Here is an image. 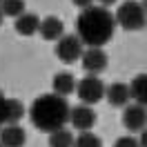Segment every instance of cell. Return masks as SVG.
<instances>
[{
  "instance_id": "obj_1",
  "label": "cell",
  "mask_w": 147,
  "mask_h": 147,
  "mask_svg": "<svg viewBox=\"0 0 147 147\" xmlns=\"http://www.w3.org/2000/svg\"><path fill=\"white\" fill-rule=\"evenodd\" d=\"M116 20L107 7L92 5L87 9H80L76 18V36L87 47H105L114 38Z\"/></svg>"
},
{
  "instance_id": "obj_2",
  "label": "cell",
  "mask_w": 147,
  "mask_h": 147,
  "mask_svg": "<svg viewBox=\"0 0 147 147\" xmlns=\"http://www.w3.org/2000/svg\"><path fill=\"white\" fill-rule=\"evenodd\" d=\"M69 109L71 107H69L67 98L58 96V94H42L31 102L29 118L34 123V127L51 134L69 123Z\"/></svg>"
},
{
  "instance_id": "obj_3",
  "label": "cell",
  "mask_w": 147,
  "mask_h": 147,
  "mask_svg": "<svg viewBox=\"0 0 147 147\" xmlns=\"http://www.w3.org/2000/svg\"><path fill=\"white\" fill-rule=\"evenodd\" d=\"M114 20H116V25H120L125 31H140V29L147 27V13H145V9H143V5L136 2V0H125L118 9H116Z\"/></svg>"
},
{
  "instance_id": "obj_4",
  "label": "cell",
  "mask_w": 147,
  "mask_h": 147,
  "mask_svg": "<svg viewBox=\"0 0 147 147\" xmlns=\"http://www.w3.org/2000/svg\"><path fill=\"white\" fill-rule=\"evenodd\" d=\"M76 94H78V98L83 105H96V102H100L105 98V85L98 76H85L83 80H78L76 83Z\"/></svg>"
},
{
  "instance_id": "obj_5",
  "label": "cell",
  "mask_w": 147,
  "mask_h": 147,
  "mask_svg": "<svg viewBox=\"0 0 147 147\" xmlns=\"http://www.w3.org/2000/svg\"><path fill=\"white\" fill-rule=\"evenodd\" d=\"M83 42L76 34H69V36H63L56 40V56L60 58V63L65 65H71L76 60H80L83 56Z\"/></svg>"
},
{
  "instance_id": "obj_6",
  "label": "cell",
  "mask_w": 147,
  "mask_h": 147,
  "mask_svg": "<svg viewBox=\"0 0 147 147\" xmlns=\"http://www.w3.org/2000/svg\"><path fill=\"white\" fill-rule=\"evenodd\" d=\"M123 125H125L131 134L143 131V129L147 127V107L136 105V102L125 105V107H123Z\"/></svg>"
},
{
  "instance_id": "obj_7",
  "label": "cell",
  "mask_w": 147,
  "mask_h": 147,
  "mask_svg": "<svg viewBox=\"0 0 147 147\" xmlns=\"http://www.w3.org/2000/svg\"><path fill=\"white\" fill-rule=\"evenodd\" d=\"M80 63H83L85 71L96 76L107 69V54L102 51V47H87L80 56Z\"/></svg>"
},
{
  "instance_id": "obj_8",
  "label": "cell",
  "mask_w": 147,
  "mask_h": 147,
  "mask_svg": "<svg viewBox=\"0 0 147 147\" xmlns=\"http://www.w3.org/2000/svg\"><path fill=\"white\" fill-rule=\"evenodd\" d=\"M69 123H71L74 129L78 131H89V129L96 125V111L89 107V105H76L69 109Z\"/></svg>"
},
{
  "instance_id": "obj_9",
  "label": "cell",
  "mask_w": 147,
  "mask_h": 147,
  "mask_svg": "<svg viewBox=\"0 0 147 147\" xmlns=\"http://www.w3.org/2000/svg\"><path fill=\"white\" fill-rule=\"evenodd\" d=\"M27 131L20 125H5L0 129V145L2 147H25Z\"/></svg>"
},
{
  "instance_id": "obj_10",
  "label": "cell",
  "mask_w": 147,
  "mask_h": 147,
  "mask_svg": "<svg viewBox=\"0 0 147 147\" xmlns=\"http://www.w3.org/2000/svg\"><path fill=\"white\" fill-rule=\"evenodd\" d=\"M38 34L45 40H58V38L65 36V25L58 16H47V18H40Z\"/></svg>"
},
{
  "instance_id": "obj_11",
  "label": "cell",
  "mask_w": 147,
  "mask_h": 147,
  "mask_svg": "<svg viewBox=\"0 0 147 147\" xmlns=\"http://www.w3.org/2000/svg\"><path fill=\"white\" fill-rule=\"evenodd\" d=\"M105 96H107L109 105H114V107H125L131 100L127 83H111L109 87H105Z\"/></svg>"
},
{
  "instance_id": "obj_12",
  "label": "cell",
  "mask_w": 147,
  "mask_h": 147,
  "mask_svg": "<svg viewBox=\"0 0 147 147\" xmlns=\"http://www.w3.org/2000/svg\"><path fill=\"white\" fill-rule=\"evenodd\" d=\"M127 87H129V98L136 105L147 107V74H138Z\"/></svg>"
},
{
  "instance_id": "obj_13",
  "label": "cell",
  "mask_w": 147,
  "mask_h": 147,
  "mask_svg": "<svg viewBox=\"0 0 147 147\" xmlns=\"http://www.w3.org/2000/svg\"><path fill=\"white\" fill-rule=\"evenodd\" d=\"M13 27H16V31H18L20 36H34V34H38V27H40V18H38L36 13H22V16H18V18L13 20Z\"/></svg>"
},
{
  "instance_id": "obj_14",
  "label": "cell",
  "mask_w": 147,
  "mask_h": 147,
  "mask_svg": "<svg viewBox=\"0 0 147 147\" xmlns=\"http://www.w3.org/2000/svg\"><path fill=\"white\" fill-rule=\"evenodd\" d=\"M76 78H74L71 74H67V71H60V74H56L54 76V94H58V96H63V98H67L69 94L76 92Z\"/></svg>"
},
{
  "instance_id": "obj_15",
  "label": "cell",
  "mask_w": 147,
  "mask_h": 147,
  "mask_svg": "<svg viewBox=\"0 0 147 147\" xmlns=\"http://www.w3.org/2000/svg\"><path fill=\"white\" fill-rule=\"evenodd\" d=\"M49 147H74V134L69 131V129H56V131H51L49 134Z\"/></svg>"
},
{
  "instance_id": "obj_16",
  "label": "cell",
  "mask_w": 147,
  "mask_h": 147,
  "mask_svg": "<svg viewBox=\"0 0 147 147\" xmlns=\"http://www.w3.org/2000/svg\"><path fill=\"white\" fill-rule=\"evenodd\" d=\"M74 147H102V140L98 134L89 131H80L78 136H74Z\"/></svg>"
},
{
  "instance_id": "obj_17",
  "label": "cell",
  "mask_w": 147,
  "mask_h": 147,
  "mask_svg": "<svg viewBox=\"0 0 147 147\" xmlns=\"http://www.w3.org/2000/svg\"><path fill=\"white\" fill-rule=\"evenodd\" d=\"M0 11H2V16L18 18V16L25 13V0H2L0 2Z\"/></svg>"
},
{
  "instance_id": "obj_18",
  "label": "cell",
  "mask_w": 147,
  "mask_h": 147,
  "mask_svg": "<svg viewBox=\"0 0 147 147\" xmlns=\"http://www.w3.org/2000/svg\"><path fill=\"white\" fill-rule=\"evenodd\" d=\"M9 125V98L0 92V129Z\"/></svg>"
},
{
  "instance_id": "obj_19",
  "label": "cell",
  "mask_w": 147,
  "mask_h": 147,
  "mask_svg": "<svg viewBox=\"0 0 147 147\" xmlns=\"http://www.w3.org/2000/svg\"><path fill=\"white\" fill-rule=\"evenodd\" d=\"M114 147H140V145H138V138H134V136H120V138H116Z\"/></svg>"
},
{
  "instance_id": "obj_20",
  "label": "cell",
  "mask_w": 147,
  "mask_h": 147,
  "mask_svg": "<svg viewBox=\"0 0 147 147\" xmlns=\"http://www.w3.org/2000/svg\"><path fill=\"white\" fill-rule=\"evenodd\" d=\"M71 2L78 7V9H87V7H92V5H94V0H71Z\"/></svg>"
},
{
  "instance_id": "obj_21",
  "label": "cell",
  "mask_w": 147,
  "mask_h": 147,
  "mask_svg": "<svg viewBox=\"0 0 147 147\" xmlns=\"http://www.w3.org/2000/svg\"><path fill=\"white\" fill-rule=\"evenodd\" d=\"M138 145L140 147H147V127L140 131V138H138Z\"/></svg>"
},
{
  "instance_id": "obj_22",
  "label": "cell",
  "mask_w": 147,
  "mask_h": 147,
  "mask_svg": "<svg viewBox=\"0 0 147 147\" xmlns=\"http://www.w3.org/2000/svg\"><path fill=\"white\" fill-rule=\"evenodd\" d=\"M96 2H100V7H111L116 0H96Z\"/></svg>"
},
{
  "instance_id": "obj_23",
  "label": "cell",
  "mask_w": 147,
  "mask_h": 147,
  "mask_svg": "<svg viewBox=\"0 0 147 147\" xmlns=\"http://www.w3.org/2000/svg\"><path fill=\"white\" fill-rule=\"evenodd\" d=\"M140 5H143V9H145V13H147V0H143Z\"/></svg>"
},
{
  "instance_id": "obj_24",
  "label": "cell",
  "mask_w": 147,
  "mask_h": 147,
  "mask_svg": "<svg viewBox=\"0 0 147 147\" xmlns=\"http://www.w3.org/2000/svg\"><path fill=\"white\" fill-rule=\"evenodd\" d=\"M2 18H5V16H2V11H0V25H2Z\"/></svg>"
},
{
  "instance_id": "obj_25",
  "label": "cell",
  "mask_w": 147,
  "mask_h": 147,
  "mask_svg": "<svg viewBox=\"0 0 147 147\" xmlns=\"http://www.w3.org/2000/svg\"><path fill=\"white\" fill-rule=\"evenodd\" d=\"M0 2H2V0H0Z\"/></svg>"
},
{
  "instance_id": "obj_26",
  "label": "cell",
  "mask_w": 147,
  "mask_h": 147,
  "mask_svg": "<svg viewBox=\"0 0 147 147\" xmlns=\"http://www.w3.org/2000/svg\"><path fill=\"white\" fill-rule=\"evenodd\" d=\"M0 147H2V145H0Z\"/></svg>"
}]
</instances>
